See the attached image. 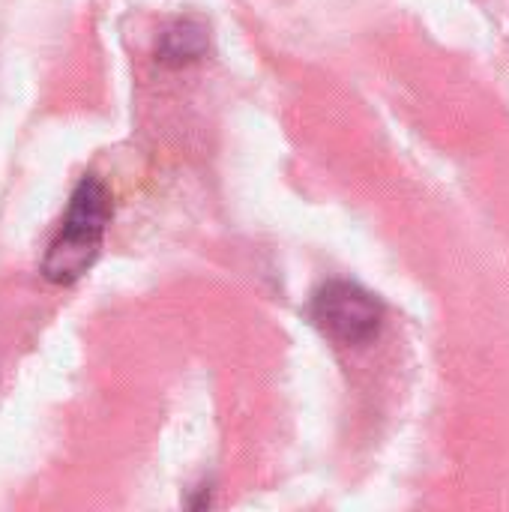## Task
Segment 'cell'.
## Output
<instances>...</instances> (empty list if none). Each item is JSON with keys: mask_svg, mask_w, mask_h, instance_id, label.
<instances>
[{"mask_svg": "<svg viewBox=\"0 0 509 512\" xmlns=\"http://www.w3.org/2000/svg\"><path fill=\"white\" fill-rule=\"evenodd\" d=\"M111 222V195L96 174H84L72 189L69 210L60 222L57 237L48 243L42 258V276L51 285L78 282L99 258L105 228Z\"/></svg>", "mask_w": 509, "mask_h": 512, "instance_id": "1", "label": "cell"}, {"mask_svg": "<svg viewBox=\"0 0 509 512\" xmlns=\"http://www.w3.org/2000/svg\"><path fill=\"white\" fill-rule=\"evenodd\" d=\"M312 318L333 342L360 348L378 339L384 309L375 294L354 282H327L312 300Z\"/></svg>", "mask_w": 509, "mask_h": 512, "instance_id": "2", "label": "cell"}, {"mask_svg": "<svg viewBox=\"0 0 509 512\" xmlns=\"http://www.w3.org/2000/svg\"><path fill=\"white\" fill-rule=\"evenodd\" d=\"M207 45H210L207 27L198 18H177L162 30L156 42V54L168 66H189L207 54Z\"/></svg>", "mask_w": 509, "mask_h": 512, "instance_id": "3", "label": "cell"}]
</instances>
